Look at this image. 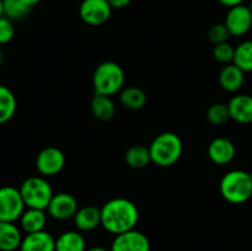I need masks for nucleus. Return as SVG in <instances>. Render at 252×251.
I'll list each match as a JSON object with an SVG mask.
<instances>
[{"label": "nucleus", "mask_w": 252, "mask_h": 251, "mask_svg": "<svg viewBox=\"0 0 252 251\" xmlns=\"http://www.w3.org/2000/svg\"><path fill=\"white\" fill-rule=\"evenodd\" d=\"M20 251H56V239L46 230L26 234L20 245Z\"/></svg>", "instance_id": "obj_14"}, {"label": "nucleus", "mask_w": 252, "mask_h": 251, "mask_svg": "<svg viewBox=\"0 0 252 251\" xmlns=\"http://www.w3.org/2000/svg\"><path fill=\"white\" fill-rule=\"evenodd\" d=\"M218 1L220 2L223 6H226L230 9V7L236 6V5H241L245 0H218Z\"/></svg>", "instance_id": "obj_31"}, {"label": "nucleus", "mask_w": 252, "mask_h": 251, "mask_svg": "<svg viewBox=\"0 0 252 251\" xmlns=\"http://www.w3.org/2000/svg\"><path fill=\"white\" fill-rule=\"evenodd\" d=\"M74 224L81 233L93 231L101 225V208L95 206L81 207L74 216Z\"/></svg>", "instance_id": "obj_15"}, {"label": "nucleus", "mask_w": 252, "mask_h": 251, "mask_svg": "<svg viewBox=\"0 0 252 251\" xmlns=\"http://www.w3.org/2000/svg\"><path fill=\"white\" fill-rule=\"evenodd\" d=\"M150 241L145 234L135 229L115 235L110 251H150Z\"/></svg>", "instance_id": "obj_11"}, {"label": "nucleus", "mask_w": 252, "mask_h": 251, "mask_svg": "<svg viewBox=\"0 0 252 251\" xmlns=\"http://www.w3.org/2000/svg\"><path fill=\"white\" fill-rule=\"evenodd\" d=\"M220 194L231 204H243L252 197V180L244 170H231L220 181Z\"/></svg>", "instance_id": "obj_4"}, {"label": "nucleus", "mask_w": 252, "mask_h": 251, "mask_svg": "<svg viewBox=\"0 0 252 251\" xmlns=\"http://www.w3.org/2000/svg\"><path fill=\"white\" fill-rule=\"evenodd\" d=\"M56 251H86V241L81 231L68 230L56 239Z\"/></svg>", "instance_id": "obj_19"}, {"label": "nucleus", "mask_w": 252, "mask_h": 251, "mask_svg": "<svg viewBox=\"0 0 252 251\" xmlns=\"http://www.w3.org/2000/svg\"><path fill=\"white\" fill-rule=\"evenodd\" d=\"M245 83V71L235 64H226L219 73V84L228 93H236Z\"/></svg>", "instance_id": "obj_16"}, {"label": "nucleus", "mask_w": 252, "mask_h": 251, "mask_svg": "<svg viewBox=\"0 0 252 251\" xmlns=\"http://www.w3.org/2000/svg\"><path fill=\"white\" fill-rule=\"evenodd\" d=\"M2 16V0H0V17Z\"/></svg>", "instance_id": "obj_34"}, {"label": "nucleus", "mask_w": 252, "mask_h": 251, "mask_svg": "<svg viewBox=\"0 0 252 251\" xmlns=\"http://www.w3.org/2000/svg\"><path fill=\"white\" fill-rule=\"evenodd\" d=\"M15 27L14 22L7 17H0V44H6L14 38Z\"/></svg>", "instance_id": "obj_29"}, {"label": "nucleus", "mask_w": 252, "mask_h": 251, "mask_svg": "<svg viewBox=\"0 0 252 251\" xmlns=\"http://www.w3.org/2000/svg\"><path fill=\"white\" fill-rule=\"evenodd\" d=\"M22 234L12 221H0V251H15L20 249Z\"/></svg>", "instance_id": "obj_17"}, {"label": "nucleus", "mask_w": 252, "mask_h": 251, "mask_svg": "<svg viewBox=\"0 0 252 251\" xmlns=\"http://www.w3.org/2000/svg\"><path fill=\"white\" fill-rule=\"evenodd\" d=\"M20 193L27 208L46 211L49 206L53 189L51 184L42 176H32L25 180L20 186Z\"/></svg>", "instance_id": "obj_5"}, {"label": "nucleus", "mask_w": 252, "mask_h": 251, "mask_svg": "<svg viewBox=\"0 0 252 251\" xmlns=\"http://www.w3.org/2000/svg\"><path fill=\"white\" fill-rule=\"evenodd\" d=\"M86 251H110L106 248H102V246H93L90 249H86Z\"/></svg>", "instance_id": "obj_33"}, {"label": "nucleus", "mask_w": 252, "mask_h": 251, "mask_svg": "<svg viewBox=\"0 0 252 251\" xmlns=\"http://www.w3.org/2000/svg\"><path fill=\"white\" fill-rule=\"evenodd\" d=\"M235 48L229 42L216 44L213 48V57L217 62L221 64H230L234 62Z\"/></svg>", "instance_id": "obj_27"}, {"label": "nucleus", "mask_w": 252, "mask_h": 251, "mask_svg": "<svg viewBox=\"0 0 252 251\" xmlns=\"http://www.w3.org/2000/svg\"><path fill=\"white\" fill-rule=\"evenodd\" d=\"M225 26L230 36H245L252 29V14L249 6L244 4L229 9L225 16Z\"/></svg>", "instance_id": "obj_9"}, {"label": "nucleus", "mask_w": 252, "mask_h": 251, "mask_svg": "<svg viewBox=\"0 0 252 251\" xmlns=\"http://www.w3.org/2000/svg\"><path fill=\"white\" fill-rule=\"evenodd\" d=\"M234 64L245 73L252 71V39H248L235 48Z\"/></svg>", "instance_id": "obj_24"}, {"label": "nucleus", "mask_w": 252, "mask_h": 251, "mask_svg": "<svg viewBox=\"0 0 252 251\" xmlns=\"http://www.w3.org/2000/svg\"><path fill=\"white\" fill-rule=\"evenodd\" d=\"M249 174H250V177H251V180H252V170H251L250 172H249Z\"/></svg>", "instance_id": "obj_37"}, {"label": "nucleus", "mask_w": 252, "mask_h": 251, "mask_svg": "<svg viewBox=\"0 0 252 251\" xmlns=\"http://www.w3.org/2000/svg\"><path fill=\"white\" fill-rule=\"evenodd\" d=\"M31 11V7L22 0H2V16L11 21H17L26 17Z\"/></svg>", "instance_id": "obj_25"}, {"label": "nucleus", "mask_w": 252, "mask_h": 251, "mask_svg": "<svg viewBox=\"0 0 252 251\" xmlns=\"http://www.w3.org/2000/svg\"><path fill=\"white\" fill-rule=\"evenodd\" d=\"M65 165L64 153L57 147H47L36 157V169L42 176L49 177L58 175Z\"/></svg>", "instance_id": "obj_8"}, {"label": "nucleus", "mask_w": 252, "mask_h": 251, "mask_svg": "<svg viewBox=\"0 0 252 251\" xmlns=\"http://www.w3.org/2000/svg\"><path fill=\"white\" fill-rule=\"evenodd\" d=\"M230 120L241 125L252 123V96L241 94L235 95L228 103Z\"/></svg>", "instance_id": "obj_13"}, {"label": "nucleus", "mask_w": 252, "mask_h": 251, "mask_svg": "<svg viewBox=\"0 0 252 251\" xmlns=\"http://www.w3.org/2000/svg\"><path fill=\"white\" fill-rule=\"evenodd\" d=\"M249 9H250V11H251V14H252V1L250 2V6H249Z\"/></svg>", "instance_id": "obj_36"}, {"label": "nucleus", "mask_w": 252, "mask_h": 251, "mask_svg": "<svg viewBox=\"0 0 252 251\" xmlns=\"http://www.w3.org/2000/svg\"><path fill=\"white\" fill-rule=\"evenodd\" d=\"M229 37H230V33H229L225 24H216L211 26V29L208 30V39L214 46L228 42Z\"/></svg>", "instance_id": "obj_28"}, {"label": "nucleus", "mask_w": 252, "mask_h": 251, "mask_svg": "<svg viewBox=\"0 0 252 251\" xmlns=\"http://www.w3.org/2000/svg\"><path fill=\"white\" fill-rule=\"evenodd\" d=\"M138 221L139 211L137 206L127 198H112L101 208V225L113 235L133 230Z\"/></svg>", "instance_id": "obj_1"}, {"label": "nucleus", "mask_w": 252, "mask_h": 251, "mask_svg": "<svg viewBox=\"0 0 252 251\" xmlns=\"http://www.w3.org/2000/svg\"><path fill=\"white\" fill-rule=\"evenodd\" d=\"M17 102L14 93L0 84V125L9 122L16 112Z\"/></svg>", "instance_id": "obj_22"}, {"label": "nucleus", "mask_w": 252, "mask_h": 251, "mask_svg": "<svg viewBox=\"0 0 252 251\" xmlns=\"http://www.w3.org/2000/svg\"><path fill=\"white\" fill-rule=\"evenodd\" d=\"M78 201L75 197L66 192L54 193L47 208L48 216L57 220H68L74 218L78 212Z\"/></svg>", "instance_id": "obj_10"}, {"label": "nucleus", "mask_w": 252, "mask_h": 251, "mask_svg": "<svg viewBox=\"0 0 252 251\" xmlns=\"http://www.w3.org/2000/svg\"><path fill=\"white\" fill-rule=\"evenodd\" d=\"M25 207L19 188L12 186L0 187V221L15 223L25 212Z\"/></svg>", "instance_id": "obj_6"}, {"label": "nucleus", "mask_w": 252, "mask_h": 251, "mask_svg": "<svg viewBox=\"0 0 252 251\" xmlns=\"http://www.w3.org/2000/svg\"><path fill=\"white\" fill-rule=\"evenodd\" d=\"M91 112L100 121H110L116 113V106L110 96L95 94L91 100Z\"/></svg>", "instance_id": "obj_20"}, {"label": "nucleus", "mask_w": 252, "mask_h": 251, "mask_svg": "<svg viewBox=\"0 0 252 251\" xmlns=\"http://www.w3.org/2000/svg\"><path fill=\"white\" fill-rule=\"evenodd\" d=\"M125 160L132 169H143L152 162L149 148L144 145H132L126 152Z\"/></svg>", "instance_id": "obj_23"}, {"label": "nucleus", "mask_w": 252, "mask_h": 251, "mask_svg": "<svg viewBox=\"0 0 252 251\" xmlns=\"http://www.w3.org/2000/svg\"><path fill=\"white\" fill-rule=\"evenodd\" d=\"M125 71L116 62H102L96 66L93 75V86L95 94L113 96L121 93L125 86Z\"/></svg>", "instance_id": "obj_3"}, {"label": "nucleus", "mask_w": 252, "mask_h": 251, "mask_svg": "<svg viewBox=\"0 0 252 251\" xmlns=\"http://www.w3.org/2000/svg\"><path fill=\"white\" fill-rule=\"evenodd\" d=\"M22 1H24L26 5H29L30 7H33L34 5L38 4V2L41 1V0H22Z\"/></svg>", "instance_id": "obj_32"}, {"label": "nucleus", "mask_w": 252, "mask_h": 251, "mask_svg": "<svg viewBox=\"0 0 252 251\" xmlns=\"http://www.w3.org/2000/svg\"><path fill=\"white\" fill-rule=\"evenodd\" d=\"M20 226L26 234L44 230L47 223V214L43 209L29 208L20 217Z\"/></svg>", "instance_id": "obj_18"}, {"label": "nucleus", "mask_w": 252, "mask_h": 251, "mask_svg": "<svg viewBox=\"0 0 252 251\" xmlns=\"http://www.w3.org/2000/svg\"><path fill=\"white\" fill-rule=\"evenodd\" d=\"M149 152L152 162L160 167H170L181 157L184 144L176 133L164 132L154 138L149 145Z\"/></svg>", "instance_id": "obj_2"}, {"label": "nucleus", "mask_w": 252, "mask_h": 251, "mask_svg": "<svg viewBox=\"0 0 252 251\" xmlns=\"http://www.w3.org/2000/svg\"><path fill=\"white\" fill-rule=\"evenodd\" d=\"M112 9H125L132 2V0H107Z\"/></svg>", "instance_id": "obj_30"}, {"label": "nucleus", "mask_w": 252, "mask_h": 251, "mask_svg": "<svg viewBox=\"0 0 252 251\" xmlns=\"http://www.w3.org/2000/svg\"><path fill=\"white\" fill-rule=\"evenodd\" d=\"M112 7L107 0H83L79 6V15L85 24L100 26L110 20Z\"/></svg>", "instance_id": "obj_7"}, {"label": "nucleus", "mask_w": 252, "mask_h": 251, "mask_svg": "<svg viewBox=\"0 0 252 251\" xmlns=\"http://www.w3.org/2000/svg\"><path fill=\"white\" fill-rule=\"evenodd\" d=\"M120 101L126 108L140 110L147 103L148 96L143 89L138 88V86H129L121 91Z\"/></svg>", "instance_id": "obj_21"}, {"label": "nucleus", "mask_w": 252, "mask_h": 251, "mask_svg": "<svg viewBox=\"0 0 252 251\" xmlns=\"http://www.w3.org/2000/svg\"><path fill=\"white\" fill-rule=\"evenodd\" d=\"M207 120L214 126H221L230 120L228 103L217 102L209 106L207 110Z\"/></svg>", "instance_id": "obj_26"}, {"label": "nucleus", "mask_w": 252, "mask_h": 251, "mask_svg": "<svg viewBox=\"0 0 252 251\" xmlns=\"http://www.w3.org/2000/svg\"><path fill=\"white\" fill-rule=\"evenodd\" d=\"M235 145L228 138H216L208 145V157L217 165H226L235 157Z\"/></svg>", "instance_id": "obj_12"}, {"label": "nucleus", "mask_w": 252, "mask_h": 251, "mask_svg": "<svg viewBox=\"0 0 252 251\" xmlns=\"http://www.w3.org/2000/svg\"><path fill=\"white\" fill-rule=\"evenodd\" d=\"M2 61H4V57H2L1 51H0V65H1V64H2Z\"/></svg>", "instance_id": "obj_35"}]
</instances>
